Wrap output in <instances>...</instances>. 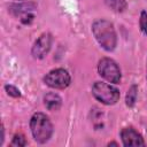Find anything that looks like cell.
<instances>
[{
	"mask_svg": "<svg viewBox=\"0 0 147 147\" xmlns=\"http://www.w3.org/2000/svg\"><path fill=\"white\" fill-rule=\"evenodd\" d=\"M92 32L99 45L107 52L115 49L117 44V36L114 28V24L105 18H100L93 22Z\"/></svg>",
	"mask_w": 147,
	"mask_h": 147,
	"instance_id": "obj_1",
	"label": "cell"
},
{
	"mask_svg": "<svg viewBox=\"0 0 147 147\" xmlns=\"http://www.w3.org/2000/svg\"><path fill=\"white\" fill-rule=\"evenodd\" d=\"M30 129L33 139L39 144H45L53 134V125L49 118L42 113H36L31 117Z\"/></svg>",
	"mask_w": 147,
	"mask_h": 147,
	"instance_id": "obj_2",
	"label": "cell"
},
{
	"mask_svg": "<svg viewBox=\"0 0 147 147\" xmlns=\"http://www.w3.org/2000/svg\"><path fill=\"white\" fill-rule=\"evenodd\" d=\"M93 96L103 105H115L119 100V91L110 84L103 82H95L92 86Z\"/></svg>",
	"mask_w": 147,
	"mask_h": 147,
	"instance_id": "obj_3",
	"label": "cell"
},
{
	"mask_svg": "<svg viewBox=\"0 0 147 147\" xmlns=\"http://www.w3.org/2000/svg\"><path fill=\"white\" fill-rule=\"evenodd\" d=\"M98 72L103 79H106L107 82L113 83V84H118L122 78L121 70H119L117 63L109 57H102L99 61Z\"/></svg>",
	"mask_w": 147,
	"mask_h": 147,
	"instance_id": "obj_4",
	"label": "cell"
},
{
	"mask_svg": "<svg viewBox=\"0 0 147 147\" xmlns=\"http://www.w3.org/2000/svg\"><path fill=\"white\" fill-rule=\"evenodd\" d=\"M71 78L67 70L62 68H57L54 70H51L46 76L44 77V83L55 90H63L70 85Z\"/></svg>",
	"mask_w": 147,
	"mask_h": 147,
	"instance_id": "obj_5",
	"label": "cell"
},
{
	"mask_svg": "<svg viewBox=\"0 0 147 147\" xmlns=\"http://www.w3.org/2000/svg\"><path fill=\"white\" fill-rule=\"evenodd\" d=\"M52 41H53V37L51 33L45 32V33L40 34L39 38L34 41V44L32 46V49H31L32 56L38 60L44 59L48 54V52L52 47Z\"/></svg>",
	"mask_w": 147,
	"mask_h": 147,
	"instance_id": "obj_6",
	"label": "cell"
},
{
	"mask_svg": "<svg viewBox=\"0 0 147 147\" xmlns=\"http://www.w3.org/2000/svg\"><path fill=\"white\" fill-rule=\"evenodd\" d=\"M121 138L124 146H145V141L140 133L133 127H124L121 131Z\"/></svg>",
	"mask_w": 147,
	"mask_h": 147,
	"instance_id": "obj_7",
	"label": "cell"
},
{
	"mask_svg": "<svg viewBox=\"0 0 147 147\" xmlns=\"http://www.w3.org/2000/svg\"><path fill=\"white\" fill-rule=\"evenodd\" d=\"M9 13H11L15 16H22L25 14H29L30 11L36 9V3L33 2H21V3H15L9 6Z\"/></svg>",
	"mask_w": 147,
	"mask_h": 147,
	"instance_id": "obj_8",
	"label": "cell"
},
{
	"mask_svg": "<svg viewBox=\"0 0 147 147\" xmlns=\"http://www.w3.org/2000/svg\"><path fill=\"white\" fill-rule=\"evenodd\" d=\"M44 105L51 111L59 110L62 105V99L59 94H56L54 92H49V93L45 94V96H44Z\"/></svg>",
	"mask_w": 147,
	"mask_h": 147,
	"instance_id": "obj_9",
	"label": "cell"
},
{
	"mask_svg": "<svg viewBox=\"0 0 147 147\" xmlns=\"http://www.w3.org/2000/svg\"><path fill=\"white\" fill-rule=\"evenodd\" d=\"M137 94H138V86L137 85H131L130 88L126 92V96H125V103L127 107H133L136 101H137Z\"/></svg>",
	"mask_w": 147,
	"mask_h": 147,
	"instance_id": "obj_10",
	"label": "cell"
},
{
	"mask_svg": "<svg viewBox=\"0 0 147 147\" xmlns=\"http://www.w3.org/2000/svg\"><path fill=\"white\" fill-rule=\"evenodd\" d=\"M105 3L116 13H122L126 9L125 0H105Z\"/></svg>",
	"mask_w": 147,
	"mask_h": 147,
	"instance_id": "obj_11",
	"label": "cell"
},
{
	"mask_svg": "<svg viewBox=\"0 0 147 147\" xmlns=\"http://www.w3.org/2000/svg\"><path fill=\"white\" fill-rule=\"evenodd\" d=\"M139 25H140V30L142 33L147 34V13L145 10L141 11L140 14V20H139Z\"/></svg>",
	"mask_w": 147,
	"mask_h": 147,
	"instance_id": "obj_12",
	"label": "cell"
},
{
	"mask_svg": "<svg viewBox=\"0 0 147 147\" xmlns=\"http://www.w3.org/2000/svg\"><path fill=\"white\" fill-rule=\"evenodd\" d=\"M5 90L7 92L8 95L13 96V98H20L21 96V92L17 87H15L14 85H6L5 86Z\"/></svg>",
	"mask_w": 147,
	"mask_h": 147,
	"instance_id": "obj_13",
	"label": "cell"
},
{
	"mask_svg": "<svg viewBox=\"0 0 147 147\" xmlns=\"http://www.w3.org/2000/svg\"><path fill=\"white\" fill-rule=\"evenodd\" d=\"M26 145V141H25V138L24 136L22 134H15L14 138H13V141H11V146H17V147H23Z\"/></svg>",
	"mask_w": 147,
	"mask_h": 147,
	"instance_id": "obj_14",
	"label": "cell"
},
{
	"mask_svg": "<svg viewBox=\"0 0 147 147\" xmlns=\"http://www.w3.org/2000/svg\"><path fill=\"white\" fill-rule=\"evenodd\" d=\"M33 18H34V16H33V15H31V14L29 13V14L23 15V17L21 18V22H22L23 24H30V23L33 21Z\"/></svg>",
	"mask_w": 147,
	"mask_h": 147,
	"instance_id": "obj_15",
	"label": "cell"
},
{
	"mask_svg": "<svg viewBox=\"0 0 147 147\" xmlns=\"http://www.w3.org/2000/svg\"><path fill=\"white\" fill-rule=\"evenodd\" d=\"M108 146H118V144L113 141V142H109V144H108Z\"/></svg>",
	"mask_w": 147,
	"mask_h": 147,
	"instance_id": "obj_16",
	"label": "cell"
},
{
	"mask_svg": "<svg viewBox=\"0 0 147 147\" xmlns=\"http://www.w3.org/2000/svg\"><path fill=\"white\" fill-rule=\"evenodd\" d=\"M146 78H147V63H146Z\"/></svg>",
	"mask_w": 147,
	"mask_h": 147,
	"instance_id": "obj_17",
	"label": "cell"
},
{
	"mask_svg": "<svg viewBox=\"0 0 147 147\" xmlns=\"http://www.w3.org/2000/svg\"><path fill=\"white\" fill-rule=\"evenodd\" d=\"M16 1H24V0H16Z\"/></svg>",
	"mask_w": 147,
	"mask_h": 147,
	"instance_id": "obj_18",
	"label": "cell"
}]
</instances>
